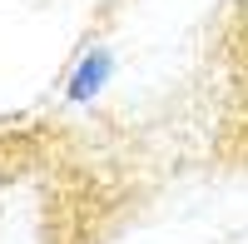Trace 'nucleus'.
Returning <instances> with one entry per match:
<instances>
[{"instance_id": "1", "label": "nucleus", "mask_w": 248, "mask_h": 244, "mask_svg": "<svg viewBox=\"0 0 248 244\" xmlns=\"http://www.w3.org/2000/svg\"><path fill=\"white\" fill-rule=\"evenodd\" d=\"M109 75H114L109 45H90L85 55H79V65L70 70V80H65V100H70V105H94V100L105 95Z\"/></svg>"}]
</instances>
